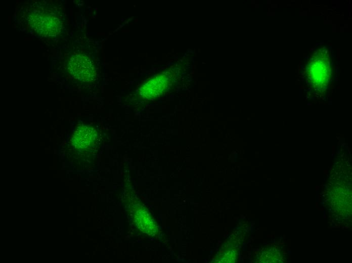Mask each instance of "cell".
<instances>
[{
  "label": "cell",
  "instance_id": "cell-1",
  "mask_svg": "<svg viewBox=\"0 0 352 263\" xmlns=\"http://www.w3.org/2000/svg\"><path fill=\"white\" fill-rule=\"evenodd\" d=\"M29 19L33 30L42 36H55L61 30V22L52 14L34 13L29 16Z\"/></svg>",
  "mask_w": 352,
  "mask_h": 263
},
{
  "label": "cell",
  "instance_id": "cell-2",
  "mask_svg": "<svg viewBox=\"0 0 352 263\" xmlns=\"http://www.w3.org/2000/svg\"><path fill=\"white\" fill-rule=\"evenodd\" d=\"M68 68L75 77L82 80L89 79L95 71L90 59L81 55L71 57L68 61Z\"/></svg>",
  "mask_w": 352,
  "mask_h": 263
}]
</instances>
